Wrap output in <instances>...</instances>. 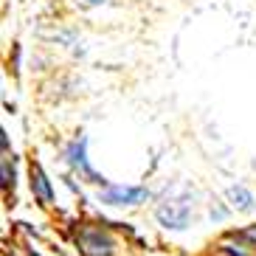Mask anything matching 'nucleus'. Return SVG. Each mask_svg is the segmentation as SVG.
Instances as JSON below:
<instances>
[{"label": "nucleus", "instance_id": "nucleus-10", "mask_svg": "<svg viewBox=\"0 0 256 256\" xmlns=\"http://www.w3.org/2000/svg\"><path fill=\"white\" fill-rule=\"evenodd\" d=\"M6 256H42V254H37V250L26 248V245H8Z\"/></svg>", "mask_w": 256, "mask_h": 256}, {"label": "nucleus", "instance_id": "nucleus-4", "mask_svg": "<svg viewBox=\"0 0 256 256\" xmlns=\"http://www.w3.org/2000/svg\"><path fill=\"white\" fill-rule=\"evenodd\" d=\"M152 200V188L144 183H107L96 188V203L107 208H138Z\"/></svg>", "mask_w": 256, "mask_h": 256}, {"label": "nucleus", "instance_id": "nucleus-5", "mask_svg": "<svg viewBox=\"0 0 256 256\" xmlns=\"http://www.w3.org/2000/svg\"><path fill=\"white\" fill-rule=\"evenodd\" d=\"M220 256H256V222L245 228H231L217 240Z\"/></svg>", "mask_w": 256, "mask_h": 256}, {"label": "nucleus", "instance_id": "nucleus-7", "mask_svg": "<svg viewBox=\"0 0 256 256\" xmlns=\"http://www.w3.org/2000/svg\"><path fill=\"white\" fill-rule=\"evenodd\" d=\"M226 200L236 214H254L256 211V192L248 183H234V186H228Z\"/></svg>", "mask_w": 256, "mask_h": 256}, {"label": "nucleus", "instance_id": "nucleus-2", "mask_svg": "<svg viewBox=\"0 0 256 256\" xmlns=\"http://www.w3.org/2000/svg\"><path fill=\"white\" fill-rule=\"evenodd\" d=\"M155 222L169 234H183L194 222V194L183 186H174L155 203Z\"/></svg>", "mask_w": 256, "mask_h": 256}, {"label": "nucleus", "instance_id": "nucleus-11", "mask_svg": "<svg viewBox=\"0 0 256 256\" xmlns=\"http://www.w3.org/2000/svg\"><path fill=\"white\" fill-rule=\"evenodd\" d=\"M79 8H104L110 0H74Z\"/></svg>", "mask_w": 256, "mask_h": 256}, {"label": "nucleus", "instance_id": "nucleus-12", "mask_svg": "<svg viewBox=\"0 0 256 256\" xmlns=\"http://www.w3.org/2000/svg\"><path fill=\"white\" fill-rule=\"evenodd\" d=\"M0 144H3V155H12V138H8V130H0Z\"/></svg>", "mask_w": 256, "mask_h": 256}, {"label": "nucleus", "instance_id": "nucleus-9", "mask_svg": "<svg viewBox=\"0 0 256 256\" xmlns=\"http://www.w3.org/2000/svg\"><path fill=\"white\" fill-rule=\"evenodd\" d=\"M234 214V208L228 206V200L226 203H211L208 206V217L214 220V222H222V220H228Z\"/></svg>", "mask_w": 256, "mask_h": 256}, {"label": "nucleus", "instance_id": "nucleus-1", "mask_svg": "<svg viewBox=\"0 0 256 256\" xmlns=\"http://www.w3.org/2000/svg\"><path fill=\"white\" fill-rule=\"evenodd\" d=\"M70 240L74 248L82 256H118L121 240L110 228V222H96V220H79L70 226Z\"/></svg>", "mask_w": 256, "mask_h": 256}, {"label": "nucleus", "instance_id": "nucleus-3", "mask_svg": "<svg viewBox=\"0 0 256 256\" xmlns=\"http://www.w3.org/2000/svg\"><path fill=\"white\" fill-rule=\"evenodd\" d=\"M88 146H90V138L88 136L70 138V141L62 146V164L68 166V172L76 174L82 183H88V186H93V188H102V186H107L110 180H107L102 172L93 169L90 158H88Z\"/></svg>", "mask_w": 256, "mask_h": 256}, {"label": "nucleus", "instance_id": "nucleus-8", "mask_svg": "<svg viewBox=\"0 0 256 256\" xmlns=\"http://www.w3.org/2000/svg\"><path fill=\"white\" fill-rule=\"evenodd\" d=\"M0 186H3V194L14 197V188H17V158H14V152L12 155H3V160H0Z\"/></svg>", "mask_w": 256, "mask_h": 256}, {"label": "nucleus", "instance_id": "nucleus-6", "mask_svg": "<svg viewBox=\"0 0 256 256\" xmlns=\"http://www.w3.org/2000/svg\"><path fill=\"white\" fill-rule=\"evenodd\" d=\"M26 178H28V192L34 197V203L40 208H54L56 206V188H54V180L48 178V172L42 169L40 160L31 158L28 166H26Z\"/></svg>", "mask_w": 256, "mask_h": 256}]
</instances>
